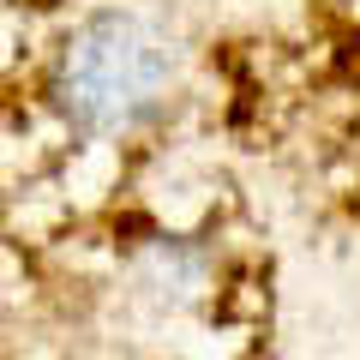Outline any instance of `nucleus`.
<instances>
[{
	"instance_id": "f257e3e1",
	"label": "nucleus",
	"mask_w": 360,
	"mask_h": 360,
	"mask_svg": "<svg viewBox=\"0 0 360 360\" xmlns=\"http://www.w3.org/2000/svg\"><path fill=\"white\" fill-rule=\"evenodd\" d=\"M180 78V54L150 18L96 13L66 37L54 60V96L66 120L84 132H127L168 103Z\"/></svg>"
}]
</instances>
